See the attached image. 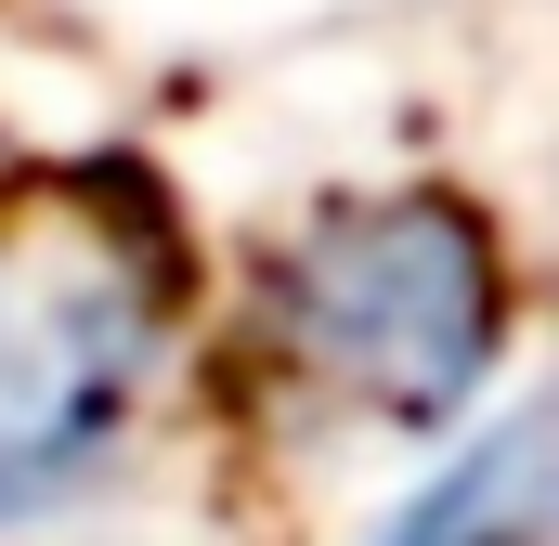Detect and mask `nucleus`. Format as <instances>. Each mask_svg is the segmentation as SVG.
Instances as JSON below:
<instances>
[{
    "instance_id": "f257e3e1",
    "label": "nucleus",
    "mask_w": 559,
    "mask_h": 546,
    "mask_svg": "<svg viewBox=\"0 0 559 546\" xmlns=\"http://www.w3.org/2000/svg\"><path fill=\"white\" fill-rule=\"evenodd\" d=\"M261 339L299 391L391 429H442L508 352V261L468 195H338L299 248L261 261Z\"/></svg>"
},
{
    "instance_id": "f03ea898",
    "label": "nucleus",
    "mask_w": 559,
    "mask_h": 546,
    "mask_svg": "<svg viewBox=\"0 0 559 546\" xmlns=\"http://www.w3.org/2000/svg\"><path fill=\"white\" fill-rule=\"evenodd\" d=\"M365 546H547V404H495Z\"/></svg>"
}]
</instances>
